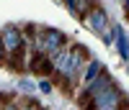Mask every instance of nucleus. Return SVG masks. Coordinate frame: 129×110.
<instances>
[{
	"instance_id": "nucleus-1",
	"label": "nucleus",
	"mask_w": 129,
	"mask_h": 110,
	"mask_svg": "<svg viewBox=\"0 0 129 110\" xmlns=\"http://www.w3.org/2000/svg\"><path fill=\"white\" fill-rule=\"evenodd\" d=\"M88 59H90V54H88V49H85L83 44H70V56H67V62L62 64V69L54 72L59 80L64 82V92H70V87L80 82V74L85 69V64H88Z\"/></svg>"
},
{
	"instance_id": "nucleus-2",
	"label": "nucleus",
	"mask_w": 129,
	"mask_h": 110,
	"mask_svg": "<svg viewBox=\"0 0 129 110\" xmlns=\"http://www.w3.org/2000/svg\"><path fill=\"white\" fill-rule=\"evenodd\" d=\"M67 44H70V38L64 36L59 28L44 26V28H39V38L34 41V51H41V54H47V56H54V54L62 46H67Z\"/></svg>"
},
{
	"instance_id": "nucleus-3",
	"label": "nucleus",
	"mask_w": 129,
	"mask_h": 110,
	"mask_svg": "<svg viewBox=\"0 0 129 110\" xmlns=\"http://www.w3.org/2000/svg\"><path fill=\"white\" fill-rule=\"evenodd\" d=\"M90 108H119V110H129V97H126V92L121 90V87L114 82L111 87H106L103 92L95 95L83 110H90Z\"/></svg>"
},
{
	"instance_id": "nucleus-4",
	"label": "nucleus",
	"mask_w": 129,
	"mask_h": 110,
	"mask_svg": "<svg viewBox=\"0 0 129 110\" xmlns=\"http://www.w3.org/2000/svg\"><path fill=\"white\" fill-rule=\"evenodd\" d=\"M0 41H3L5 59L13 56V54L26 51V38H23V31H21L18 26H3V31H0Z\"/></svg>"
},
{
	"instance_id": "nucleus-5",
	"label": "nucleus",
	"mask_w": 129,
	"mask_h": 110,
	"mask_svg": "<svg viewBox=\"0 0 129 110\" xmlns=\"http://www.w3.org/2000/svg\"><path fill=\"white\" fill-rule=\"evenodd\" d=\"M83 26L88 28L90 34H95V36H103L106 31H109V13L103 10L101 3H95L88 13L83 16Z\"/></svg>"
},
{
	"instance_id": "nucleus-6",
	"label": "nucleus",
	"mask_w": 129,
	"mask_h": 110,
	"mask_svg": "<svg viewBox=\"0 0 129 110\" xmlns=\"http://www.w3.org/2000/svg\"><path fill=\"white\" fill-rule=\"evenodd\" d=\"M26 69L36 77H49V74H54V62H52V56H47L41 51H31V59L26 64Z\"/></svg>"
},
{
	"instance_id": "nucleus-7",
	"label": "nucleus",
	"mask_w": 129,
	"mask_h": 110,
	"mask_svg": "<svg viewBox=\"0 0 129 110\" xmlns=\"http://www.w3.org/2000/svg\"><path fill=\"white\" fill-rule=\"evenodd\" d=\"M101 69H103V62H98V59H88V64H85V69H83V74H80V84H88V82H93L95 77L101 74Z\"/></svg>"
},
{
	"instance_id": "nucleus-8",
	"label": "nucleus",
	"mask_w": 129,
	"mask_h": 110,
	"mask_svg": "<svg viewBox=\"0 0 129 110\" xmlns=\"http://www.w3.org/2000/svg\"><path fill=\"white\" fill-rule=\"evenodd\" d=\"M114 31H116V38H114L116 51H119V56H121L124 62H129V36L124 34V28H121V26H114Z\"/></svg>"
},
{
	"instance_id": "nucleus-9",
	"label": "nucleus",
	"mask_w": 129,
	"mask_h": 110,
	"mask_svg": "<svg viewBox=\"0 0 129 110\" xmlns=\"http://www.w3.org/2000/svg\"><path fill=\"white\" fill-rule=\"evenodd\" d=\"M93 5H95V0H75L72 8H70V13H72V16H78V18H83Z\"/></svg>"
},
{
	"instance_id": "nucleus-10",
	"label": "nucleus",
	"mask_w": 129,
	"mask_h": 110,
	"mask_svg": "<svg viewBox=\"0 0 129 110\" xmlns=\"http://www.w3.org/2000/svg\"><path fill=\"white\" fill-rule=\"evenodd\" d=\"M21 102H23V105H21V110H44V108L34 100V97H26V100H21Z\"/></svg>"
},
{
	"instance_id": "nucleus-11",
	"label": "nucleus",
	"mask_w": 129,
	"mask_h": 110,
	"mask_svg": "<svg viewBox=\"0 0 129 110\" xmlns=\"http://www.w3.org/2000/svg\"><path fill=\"white\" fill-rule=\"evenodd\" d=\"M36 87H39L44 95H49V92H52V82L47 80V77H39V84H36Z\"/></svg>"
},
{
	"instance_id": "nucleus-12",
	"label": "nucleus",
	"mask_w": 129,
	"mask_h": 110,
	"mask_svg": "<svg viewBox=\"0 0 129 110\" xmlns=\"http://www.w3.org/2000/svg\"><path fill=\"white\" fill-rule=\"evenodd\" d=\"M101 38H103V44H106V46H111V44H114V38H116V31H114V28H109Z\"/></svg>"
},
{
	"instance_id": "nucleus-13",
	"label": "nucleus",
	"mask_w": 129,
	"mask_h": 110,
	"mask_svg": "<svg viewBox=\"0 0 129 110\" xmlns=\"http://www.w3.org/2000/svg\"><path fill=\"white\" fill-rule=\"evenodd\" d=\"M0 110H21V102L18 100H10V102H3Z\"/></svg>"
},
{
	"instance_id": "nucleus-14",
	"label": "nucleus",
	"mask_w": 129,
	"mask_h": 110,
	"mask_svg": "<svg viewBox=\"0 0 129 110\" xmlns=\"http://www.w3.org/2000/svg\"><path fill=\"white\" fill-rule=\"evenodd\" d=\"M124 13H126V20H129V0H124Z\"/></svg>"
},
{
	"instance_id": "nucleus-15",
	"label": "nucleus",
	"mask_w": 129,
	"mask_h": 110,
	"mask_svg": "<svg viewBox=\"0 0 129 110\" xmlns=\"http://www.w3.org/2000/svg\"><path fill=\"white\" fill-rule=\"evenodd\" d=\"M0 62H5V54H3V41H0Z\"/></svg>"
},
{
	"instance_id": "nucleus-16",
	"label": "nucleus",
	"mask_w": 129,
	"mask_h": 110,
	"mask_svg": "<svg viewBox=\"0 0 129 110\" xmlns=\"http://www.w3.org/2000/svg\"><path fill=\"white\" fill-rule=\"evenodd\" d=\"M62 3L67 5V10H70V8H72V3H75V0H62Z\"/></svg>"
},
{
	"instance_id": "nucleus-17",
	"label": "nucleus",
	"mask_w": 129,
	"mask_h": 110,
	"mask_svg": "<svg viewBox=\"0 0 129 110\" xmlns=\"http://www.w3.org/2000/svg\"><path fill=\"white\" fill-rule=\"evenodd\" d=\"M90 110H119V108H90Z\"/></svg>"
}]
</instances>
